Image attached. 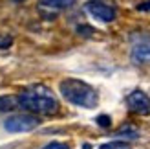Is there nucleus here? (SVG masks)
<instances>
[{"mask_svg":"<svg viewBox=\"0 0 150 149\" xmlns=\"http://www.w3.org/2000/svg\"><path fill=\"white\" fill-rule=\"evenodd\" d=\"M59 90H61L62 98L66 101L73 103V105L77 107H84V109H93L97 105V92L93 90L92 87L88 83L81 79H64L61 81V85H59Z\"/></svg>","mask_w":150,"mask_h":149,"instance_id":"2","label":"nucleus"},{"mask_svg":"<svg viewBox=\"0 0 150 149\" xmlns=\"http://www.w3.org/2000/svg\"><path fill=\"white\" fill-rule=\"evenodd\" d=\"M126 105H128V109L132 112H136V114H141V116H148L150 114V98L143 90H134L132 94H128Z\"/></svg>","mask_w":150,"mask_h":149,"instance_id":"4","label":"nucleus"},{"mask_svg":"<svg viewBox=\"0 0 150 149\" xmlns=\"http://www.w3.org/2000/svg\"><path fill=\"white\" fill-rule=\"evenodd\" d=\"M123 135H130V138H137V131L136 129H130V127H126V129H121L117 133V136H123Z\"/></svg>","mask_w":150,"mask_h":149,"instance_id":"12","label":"nucleus"},{"mask_svg":"<svg viewBox=\"0 0 150 149\" xmlns=\"http://www.w3.org/2000/svg\"><path fill=\"white\" fill-rule=\"evenodd\" d=\"M39 123H40V120L33 114H15L4 122V127L9 133H28V131L37 129Z\"/></svg>","mask_w":150,"mask_h":149,"instance_id":"3","label":"nucleus"},{"mask_svg":"<svg viewBox=\"0 0 150 149\" xmlns=\"http://www.w3.org/2000/svg\"><path fill=\"white\" fill-rule=\"evenodd\" d=\"M77 32H79L81 35H84V37H90V35L93 33V28H90V26H79Z\"/></svg>","mask_w":150,"mask_h":149,"instance_id":"14","label":"nucleus"},{"mask_svg":"<svg viewBox=\"0 0 150 149\" xmlns=\"http://www.w3.org/2000/svg\"><path fill=\"white\" fill-rule=\"evenodd\" d=\"M20 109H26L29 112L37 114H55L59 110V101L55 94L46 85H31L24 88L18 96Z\"/></svg>","mask_w":150,"mask_h":149,"instance_id":"1","label":"nucleus"},{"mask_svg":"<svg viewBox=\"0 0 150 149\" xmlns=\"http://www.w3.org/2000/svg\"><path fill=\"white\" fill-rule=\"evenodd\" d=\"M137 9L139 11H150V0H146V2H143V4H139Z\"/></svg>","mask_w":150,"mask_h":149,"instance_id":"15","label":"nucleus"},{"mask_svg":"<svg viewBox=\"0 0 150 149\" xmlns=\"http://www.w3.org/2000/svg\"><path fill=\"white\" fill-rule=\"evenodd\" d=\"M86 7L95 19H99L103 22H112L115 19V9L106 4H103V2H88Z\"/></svg>","mask_w":150,"mask_h":149,"instance_id":"5","label":"nucleus"},{"mask_svg":"<svg viewBox=\"0 0 150 149\" xmlns=\"http://www.w3.org/2000/svg\"><path fill=\"white\" fill-rule=\"evenodd\" d=\"M132 59L137 64H148L150 63V46L148 44H136L132 50Z\"/></svg>","mask_w":150,"mask_h":149,"instance_id":"6","label":"nucleus"},{"mask_svg":"<svg viewBox=\"0 0 150 149\" xmlns=\"http://www.w3.org/2000/svg\"><path fill=\"white\" fill-rule=\"evenodd\" d=\"M99 149H130V144H126V142H119V140H115V142L103 144Z\"/></svg>","mask_w":150,"mask_h":149,"instance_id":"9","label":"nucleus"},{"mask_svg":"<svg viewBox=\"0 0 150 149\" xmlns=\"http://www.w3.org/2000/svg\"><path fill=\"white\" fill-rule=\"evenodd\" d=\"M40 4L48 7H55V9H62V7H70L73 0H40Z\"/></svg>","mask_w":150,"mask_h":149,"instance_id":"8","label":"nucleus"},{"mask_svg":"<svg viewBox=\"0 0 150 149\" xmlns=\"http://www.w3.org/2000/svg\"><path fill=\"white\" fill-rule=\"evenodd\" d=\"M13 44V37L7 33H0V50H6Z\"/></svg>","mask_w":150,"mask_h":149,"instance_id":"10","label":"nucleus"},{"mask_svg":"<svg viewBox=\"0 0 150 149\" xmlns=\"http://www.w3.org/2000/svg\"><path fill=\"white\" fill-rule=\"evenodd\" d=\"M20 105L17 96H0V110H15Z\"/></svg>","mask_w":150,"mask_h":149,"instance_id":"7","label":"nucleus"},{"mask_svg":"<svg viewBox=\"0 0 150 149\" xmlns=\"http://www.w3.org/2000/svg\"><path fill=\"white\" fill-rule=\"evenodd\" d=\"M17 2H22V0H17Z\"/></svg>","mask_w":150,"mask_h":149,"instance_id":"16","label":"nucleus"},{"mask_svg":"<svg viewBox=\"0 0 150 149\" xmlns=\"http://www.w3.org/2000/svg\"><path fill=\"white\" fill-rule=\"evenodd\" d=\"M42 149H70L68 144H62V142H51L48 145H44Z\"/></svg>","mask_w":150,"mask_h":149,"instance_id":"11","label":"nucleus"},{"mask_svg":"<svg viewBox=\"0 0 150 149\" xmlns=\"http://www.w3.org/2000/svg\"><path fill=\"white\" fill-rule=\"evenodd\" d=\"M97 123L101 125V127H110V116H106V114H103V116H99L97 118Z\"/></svg>","mask_w":150,"mask_h":149,"instance_id":"13","label":"nucleus"}]
</instances>
